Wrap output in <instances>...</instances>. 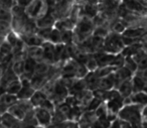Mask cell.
<instances>
[{"instance_id": "cell-1", "label": "cell", "mask_w": 147, "mask_h": 128, "mask_svg": "<svg viewBox=\"0 0 147 128\" xmlns=\"http://www.w3.org/2000/svg\"><path fill=\"white\" fill-rule=\"evenodd\" d=\"M142 106L138 104L132 103L131 105H127L121 108L119 111V117L120 119L125 120L128 122L131 126H140L142 121Z\"/></svg>"}, {"instance_id": "cell-2", "label": "cell", "mask_w": 147, "mask_h": 128, "mask_svg": "<svg viewBox=\"0 0 147 128\" xmlns=\"http://www.w3.org/2000/svg\"><path fill=\"white\" fill-rule=\"evenodd\" d=\"M124 45L123 43V39H120L118 35H113L107 39L106 43H105V47H106L107 51H113V53H116V51H120L121 49Z\"/></svg>"}, {"instance_id": "cell-3", "label": "cell", "mask_w": 147, "mask_h": 128, "mask_svg": "<svg viewBox=\"0 0 147 128\" xmlns=\"http://www.w3.org/2000/svg\"><path fill=\"white\" fill-rule=\"evenodd\" d=\"M34 112H35V117H36L38 124H41V125H49L51 122V120H53L51 113L49 110L45 109V108L38 107Z\"/></svg>"}, {"instance_id": "cell-4", "label": "cell", "mask_w": 147, "mask_h": 128, "mask_svg": "<svg viewBox=\"0 0 147 128\" xmlns=\"http://www.w3.org/2000/svg\"><path fill=\"white\" fill-rule=\"evenodd\" d=\"M27 47H35V45H42V39L38 37V35H34L33 33H25L21 37Z\"/></svg>"}, {"instance_id": "cell-5", "label": "cell", "mask_w": 147, "mask_h": 128, "mask_svg": "<svg viewBox=\"0 0 147 128\" xmlns=\"http://www.w3.org/2000/svg\"><path fill=\"white\" fill-rule=\"evenodd\" d=\"M1 123L7 127H15V126H19L20 121L10 112H5L4 114L1 115Z\"/></svg>"}, {"instance_id": "cell-6", "label": "cell", "mask_w": 147, "mask_h": 128, "mask_svg": "<svg viewBox=\"0 0 147 128\" xmlns=\"http://www.w3.org/2000/svg\"><path fill=\"white\" fill-rule=\"evenodd\" d=\"M119 93L122 95L123 98H128L131 96L133 92V87H132V80L127 79L124 80L123 82H121L119 84Z\"/></svg>"}, {"instance_id": "cell-7", "label": "cell", "mask_w": 147, "mask_h": 128, "mask_svg": "<svg viewBox=\"0 0 147 128\" xmlns=\"http://www.w3.org/2000/svg\"><path fill=\"white\" fill-rule=\"evenodd\" d=\"M26 57L31 58L34 61L39 62L43 59V49L40 45H35V47H28L26 51Z\"/></svg>"}, {"instance_id": "cell-8", "label": "cell", "mask_w": 147, "mask_h": 128, "mask_svg": "<svg viewBox=\"0 0 147 128\" xmlns=\"http://www.w3.org/2000/svg\"><path fill=\"white\" fill-rule=\"evenodd\" d=\"M67 95V90L63 82H57L53 88V96L57 97L59 101H63Z\"/></svg>"}, {"instance_id": "cell-9", "label": "cell", "mask_w": 147, "mask_h": 128, "mask_svg": "<svg viewBox=\"0 0 147 128\" xmlns=\"http://www.w3.org/2000/svg\"><path fill=\"white\" fill-rule=\"evenodd\" d=\"M131 73L132 72L128 69L127 67L123 66L122 68L118 70L116 73L114 74V77H115V82L116 83H119L120 84L121 82H123L124 80H127V79H130L131 77Z\"/></svg>"}, {"instance_id": "cell-10", "label": "cell", "mask_w": 147, "mask_h": 128, "mask_svg": "<svg viewBox=\"0 0 147 128\" xmlns=\"http://www.w3.org/2000/svg\"><path fill=\"white\" fill-rule=\"evenodd\" d=\"M55 47L51 43H47L43 45V59L47 62H55Z\"/></svg>"}, {"instance_id": "cell-11", "label": "cell", "mask_w": 147, "mask_h": 128, "mask_svg": "<svg viewBox=\"0 0 147 128\" xmlns=\"http://www.w3.org/2000/svg\"><path fill=\"white\" fill-rule=\"evenodd\" d=\"M131 103L138 104L141 106L147 105V93L145 91L135 92L134 95L131 97Z\"/></svg>"}, {"instance_id": "cell-12", "label": "cell", "mask_w": 147, "mask_h": 128, "mask_svg": "<svg viewBox=\"0 0 147 128\" xmlns=\"http://www.w3.org/2000/svg\"><path fill=\"white\" fill-rule=\"evenodd\" d=\"M47 99V95H45L42 91H35L29 100H30L31 104H32L34 107H40L41 104Z\"/></svg>"}, {"instance_id": "cell-13", "label": "cell", "mask_w": 147, "mask_h": 128, "mask_svg": "<svg viewBox=\"0 0 147 128\" xmlns=\"http://www.w3.org/2000/svg\"><path fill=\"white\" fill-rule=\"evenodd\" d=\"M34 92L35 89L31 87V86H22L20 91L17 94V97H18L19 100H28L30 99Z\"/></svg>"}, {"instance_id": "cell-14", "label": "cell", "mask_w": 147, "mask_h": 128, "mask_svg": "<svg viewBox=\"0 0 147 128\" xmlns=\"http://www.w3.org/2000/svg\"><path fill=\"white\" fill-rule=\"evenodd\" d=\"M8 112H10L12 115H14L15 117L18 118L19 120H23L25 115H26V112L22 109V107L19 105L18 102H16L14 105L10 106V107L8 108Z\"/></svg>"}, {"instance_id": "cell-15", "label": "cell", "mask_w": 147, "mask_h": 128, "mask_svg": "<svg viewBox=\"0 0 147 128\" xmlns=\"http://www.w3.org/2000/svg\"><path fill=\"white\" fill-rule=\"evenodd\" d=\"M17 100H18L17 95L7 93V92H5L4 94H2V95L0 96V101L2 102L3 104H5L8 108L10 107V106L14 105V104L17 102Z\"/></svg>"}, {"instance_id": "cell-16", "label": "cell", "mask_w": 147, "mask_h": 128, "mask_svg": "<svg viewBox=\"0 0 147 128\" xmlns=\"http://www.w3.org/2000/svg\"><path fill=\"white\" fill-rule=\"evenodd\" d=\"M41 8V0H33L32 2L27 6V14L29 16H36Z\"/></svg>"}, {"instance_id": "cell-17", "label": "cell", "mask_w": 147, "mask_h": 128, "mask_svg": "<svg viewBox=\"0 0 147 128\" xmlns=\"http://www.w3.org/2000/svg\"><path fill=\"white\" fill-rule=\"evenodd\" d=\"M146 85V82L143 79L142 77H140L139 75L135 76L132 79V87H133V92H139V91H143Z\"/></svg>"}, {"instance_id": "cell-18", "label": "cell", "mask_w": 147, "mask_h": 128, "mask_svg": "<svg viewBox=\"0 0 147 128\" xmlns=\"http://www.w3.org/2000/svg\"><path fill=\"white\" fill-rule=\"evenodd\" d=\"M21 88H22V84H21V82L19 81L18 79H16V80H14V81L11 82V83H9L8 85L6 86V88H5V92L10 93V94H14V95H17L18 92L20 91Z\"/></svg>"}, {"instance_id": "cell-19", "label": "cell", "mask_w": 147, "mask_h": 128, "mask_svg": "<svg viewBox=\"0 0 147 128\" xmlns=\"http://www.w3.org/2000/svg\"><path fill=\"white\" fill-rule=\"evenodd\" d=\"M51 71V67L47 63L45 62H36L34 69V74L37 75H42V76H47V74Z\"/></svg>"}, {"instance_id": "cell-20", "label": "cell", "mask_w": 147, "mask_h": 128, "mask_svg": "<svg viewBox=\"0 0 147 128\" xmlns=\"http://www.w3.org/2000/svg\"><path fill=\"white\" fill-rule=\"evenodd\" d=\"M145 30L143 28H132V29H128V30L124 31L123 35L126 37H129V39H138V37H142L144 35Z\"/></svg>"}, {"instance_id": "cell-21", "label": "cell", "mask_w": 147, "mask_h": 128, "mask_svg": "<svg viewBox=\"0 0 147 128\" xmlns=\"http://www.w3.org/2000/svg\"><path fill=\"white\" fill-rule=\"evenodd\" d=\"M91 29H92V23H91L88 19H83V20L79 23V26H78L79 35H85L88 33H90Z\"/></svg>"}, {"instance_id": "cell-22", "label": "cell", "mask_w": 147, "mask_h": 128, "mask_svg": "<svg viewBox=\"0 0 147 128\" xmlns=\"http://www.w3.org/2000/svg\"><path fill=\"white\" fill-rule=\"evenodd\" d=\"M35 65H36V61H34L31 58L26 57V59L24 60V73L33 75L34 74Z\"/></svg>"}, {"instance_id": "cell-23", "label": "cell", "mask_w": 147, "mask_h": 128, "mask_svg": "<svg viewBox=\"0 0 147 128\" xmlns=\"http://www.w3.org/2000/svg\"><path fill=\"white\" fill-rule=\"evenodd\" d=\"M125 4L129 9H133V10H138L141 11L145 9V6L142 2L138 1V0H125Z\"/></svg>"}, {"instance_id": "cell-24", "label": "cell", "mask_w": 147, "mask_h": 128, "mask_svg": "<svg viewBox=\"0 0 147 128\" xmlns=\"http://www.w3.org/2000/svg\"><path fill=\"white\" fill-rule=\"evenodd\" d=\"M53 23H55V18H53V16L51 14H47V15H45V16L41 17L38 20V22H37V24H38L39 27H51Z\"/></svg>"}, {"instance_id": "cell-25", "label": "cell", "mask_w": 147, "mask_h": 128, "mask_svg": "<svg viewBox=\"0 0 147 128\" xmlns=\"http://www.w3.org/2000/svg\"><path fill=\"white\" fill-rule=\"evenodd\" d=\"M0 20H4L10 22L12 20V12L10 9L5 8V7L0 5Z\"/></svg>"}, {"instance_id": "cell-26", "label": "cell", "mask_w": 147, "mask_h": 128, "mask_svg": "<svg viewBox=\"0 0 147 128\" xmlns=\"http://www.w3.org/2000/svg\"><path fill=\"white\" fill-rule=\"evenodd\" d=\"M10 22L8 21H4V20H0V37H7L9 33H11L10 29Z\"/></svg>"}, {"instance_id": "cell-27", "label": "cell", "mask_w": 147, "mask_h": 128, "mask_svg": "<svg viewBox=\"0 0 147 128\" xmlns=\"http://www.w3.org/2000/svg\"><path fill=\"white\" fill-rule=\"evenodd\" d=\"M13 51V47L10 45L8 41H3L0 45V53L3 55H11V53Z\"/></svg>"}, {"instance_id": "cell-28", "label": "cell", "mask_w": 147, "mask_h": 128, "mask_svg": "<svg viewBox=\"0 0 147 128\" xmlns=\"http://www.w3.org/2000/svg\"><path fill=\"white\" fill-rule=\"evenodd\" d=\"M51 43H61V33L59 30V29H51V35H49V39Z\"/></svg>"}, {"instance_id": "cell-29", "label": "cell", "mask_w": 147, "mask_h": 128, "mask_svg": "<svg viewBox=\"0 0 147 128\" xmlns=\"http://www.w3.org/2000/svg\"><path fill=\"white\" fill-rule=\"evenodd\" d=\"M51 33V27H40V29L37 31V35L42 39H49Z\"/></svg>"}, {"instance_id": "cell-30", "label": "cell", "mask_w": 147, "mask_h": 128, "mask_svg": "<svg viewBox=\"0 0 147 128\" xmlns=\"http://www.w3.org/2000/svg\"><path fill=\"white\" fill-rule=\"evenodd\" d=\"M73 39V33L69 29H65V30L61 31V41L65 43H69V41H71Z\"/></svg>"}, {"instance_id": "cell-31", "label": "cell", "mask_w": 147, "mask_h": 128, "mask_svg": "<svg viewBox=\"0 0 147 128\" xmlns=\"http://www.w3.org/2000/svg\"><path fill=\"white\" fill-rule=\"evenodd\" d=\"M125 67H127L131 72H134L135 70L138 69V66H137V63L135 62V60L133 58H128L125 62Z\"/></svg>"}, {"instance_id": "cell-32", "label": "cell", "mask_w": 147, "mask_h": 128, "mask_svg": "<svg viewBox=\"0 0 147 128\" xmlns=\"http://www.w3.org/2000/svg\"><path fill=\"white\" fill-rule=\"evenodd\" d=\"M87 68H88L89 70H91V71H93V70H95L97 67H98V62H97L96 58H92V59H88V61H87Z\"/></svg>"}, {"instance_id": "cell-33", "label": "cell", "mask_w": 147, "mask_h": 128, "mask_svg": "<svg viewBox=\"0 0 147 128\" xmlns=\"http://www.w3.org/2000/svg\"><path fill=\"white\" fill-rule=\"evenodd\" d=\"M40 107H42V108H45V109L49 110V111L51 112V113L53 111V110H55V105H53V104L51 103V100H49V99L45 100V101L43 102L42 104H41Z\"/></svg>"}, {"instance_id": "cell-34", "label": "cell", "mask_w": 147, "mask_h": 128, "mask_svg": "<svg viewBox=\"0 0 147 128\" xmlns=\"http://www.w3.org/2000/svg\"><path fill=\"white\" fill-rule=\"evenodd\" d=\"M0 5L5 8H12L13 6V0H0Z\"/></svg>"}, {"instance_id": "cell-35", "label": "cell", "mask_w": 147, "mask_h": 128, "mask_svg": "<svg viewBox=\"0 0 147 128\" xmlns=\"http://www.w3.org/2000/svg\"><path fill=\"white\" fill-rule=\"evenodd\" d=\"M65 102L73 108V107H75V106H77L78 100H77V98H75V97H67V100H65Z\"/></svg>"}, {"instance_id": "cell-36", "label": "cell", "mask_w": 147, "mask_h": 128, "mask_svg": "<svg viewBox=\"0 0 147 128\" xmlns=\"http://www.w3.org/2000/svg\"><path fill=\"white\" fill-rule=\"evenodd\" d=\"M33 0H17V2L20 6L22 7H27L31 2H32Z\"/></svg>"}, {"instance_id": "cell-37", "label": "cell", "mask_w": 147, "mask_h": 128, "mask_svg": "<svg viewBox=\"0 0 147 128\" xmlns=\"http://www.w3.org/2000/svg\"><path fill=\"white\" fill-rule=\"evenodd\" d=\"M7 111H8V107L0 101V115H2V114H4L5 112H7Z\"/></svg>"}, {"instance_id": "cell-38", "label": "cell", "mask_w": 147, "mask_h": 128, "mask_svg": "<svg viewBox=\"0 0 147 128\" xmlns=\"http://www.w3.org/2000/svg\"><path fill=\"white\" fill-rule=\"evenodd\" d=\"M3 66H4L3 64H0V80H1V78H2L5 70H6V69H4V67H3Z\"/></svg>"}, {"instance_id": "cell-39", "label": "cell", "mask_w": 147, "mask_h": 128, "mask_svg": "<svg viewBox=\"0 0 147 128\" xmlns=\"http://www.w3.org/2000/svg\"><path fill=\"white\" fill-rule=\"evenodd\" d=\"M142 116L147 119V105H145L144 107L142 108Z\"/></svg>"}, {"instance_id": "cell-40", "label": "cell", "mask_w": 147, "mask_h": 128, "mask_svg": "<svg viewBox=\"0 0 147 128\" xmlns=\"http://www.w3.org/2000/svg\"><path fill=\"white\" fill-rule=\"evenodd\" d=\"M0 124H2L1 123V115H0Z\"/></svg>"}]
</instances>
